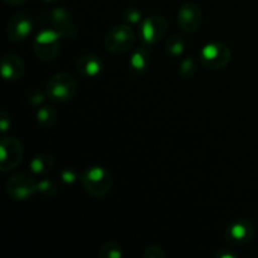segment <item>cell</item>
<instances>
[{
    "label": "cell",
    "mask_w": 258,
    "mask_h": 258,
    "mask_svg": "<svg viewBox=\"0 0 258 258\" xmlns=\"http://www.w3.org/2000/svg\"><path fill=\"white\" fill-rule=\"evenodd\" d=\"M81 183L88 194L95 198H103L112 188V176L103 166H88L81 174Z\"/></svg>",
    "instance_id": "6da1fadb"
},
{
    "label": "cell",
    "mask_w": 258,
    "mask_h": 258,
    "mask_svg": "<svg viewBox=\"0 0 258 258\" xmlns=\"http://www.w3.org/2000/svg\"><path fill=\"white\" fill-rule=\"evenodd\" d=\"M39 19L44 25L55 30L66 39H75L78 34L77 25L73 22L72 14L66 8H53L39 14Z\"/></svg>",
    "instance_id": "7a4b0ae2"
},
{
    "label": "cell",
    "mask_w": 258,
    "mask_h": 258,
    "mask_svg": "<svg viewBox=\"0 0 258 258\" xmlns=\"http://www.w3.org/2000/svg\"><path fill=\"white\" fill-rule=\"evenodd\" d=\"M77 92V81L70 73L59 72L53 75L45 85L47 97L54 102H66L75 97Z\"/></svg>",
    "instance_id": "3957f363"
},
{
    "label": "cell",
    "mask_w": 258,
    "mask_h": 258,
    "mask_svg": "<svg viewBox=\"0 0 258 258\" xmlns=\"http://www.w3.org/2000/svg\"><path fill=\"white\" fill-rule=\"evenodd\" d=\"M105 47L112 54H123L135 44V33L128 24H118L111 28L105 37Z\"/></svg>",
    "instance_id": "277c9868"
},
{
    "label": "cell",
    "mask_w": 258,
    "mask_h": 258,
    "mask_svg": "<svg viewBox=\"0 0 258 258\" xmlns=\"http://www.w3.org/2000/svg\"><path fill=\"white\" fill-rule=\"evenodd\" d=\"M60 38L62 37L50 28L38 33L33 43V50L38 59L42 62H50L54 59L60 49Z\"/></svg>",
    "instance_id": "5b68a950"
},
{
    "label": "cell",
    "mask_w": 258,
    "mask_h": 258,
    "mask_svg": "<svg viewBox=\"0 0 258 258\" xmlns=\"http://www.w3.org/2000/svg\"><path fill=\"white\" fill-rule=\"evenodd\" d=\"M202 64L211 70H222L227 67L232 59L229 47L221 42H212L204 45L199 52Z\"/></svg>",
    "instance_id": "8992f818"
},
{
    "label": "cell",
    "mask_w": 258,
    "mask_h": 258,
    "mask_svg": "<svg viewBox=\"0 0 258 258\" xmlns=\"http://www.w3.org/2000/svg\"><path fill=\"white\" fill-rule=\"evenodd\" d=\"M24 156L22 143L14 136H7L0 141V170L3 173L13 170L19 165Z\"/></svg>",
    "instance_id": "52a82bcc"
},
{
    "label": "cell",
    "mask_w": 258,
    "mask_h": 258,
    "mask_svg": "<svg viewBox=\"0 0 258 258\" xmlns=\"http://www.w3.org/2000/svg\"><path fill=\"white\" fill-rule=\"evenodd\" d=\"M5 190L15 201H27L37 194V181L28 174H15L7 180Z\"/></svg>",
    "instance_id": "ba28073f"
},
{
    "label": "cell",
    "mask_w": 258,
    "mask_h": 258,
    "mask_svg": "<svg viewBox=\"0 0 258 258\" xmlns=\"http://www.w3.org/2000/svg\"><path fill=\"white\" fill-rule=\"evenodd\" d=\"M203 24V12L196 3H184L178 12V25L184 33L193 34Z\"/></svg>",
    "instance_id": "9c48e42d"
},
{
    "label": "cell",
    "mask_w": 258,
    "mask_h": 258,
    "mask_svg": "<svg viewBox=\"0 0 258 258\" xmlns=\"http://www.w3.org/2000/svg\"><path fill=\"white\" fill-rule=\"evenodd\" d=\"M168 32V22L163 15H150L144 18L140 25V34L146 44H155Z\"/></svg>",
    "instance_id": "30bf717a"
},
{
    "label": "cell",
    "mask_w": 258,
    "mask_h": 258,
    "mask_svg": "<svg viewBox=\"0 0 258 258\" xmlns=\"http://www.w3.org/2000/svg\"><path fill=\"white\" fill-rule=\"evenodd\" d=\"M224 237L227 242L234 246H243L253 239L254 227L247 219H237L227 227Z\"/></svg>",
    "instance_id": "8fae6325"
},
{
    "label": "cell",
    "mask_w": 258,
    "mask_h": 258,
    "mask_svg": "<svg viewBox=\"0 0 258 258\" xmlns=\"http://www.w3.org/2000/svg\"><path fill=\"white\" fill-rule=\"evenodd\" d=\"M33 30V19L29 14L22 12L13 15L7 25V35L12 42H23Z\"/></svg>",
    "instance_id": "7c38bea8"
},
{
    "label": "cell",
    "mask_w": 258,
    "mask_h": 258,
    "mask_svg": "<svg viewBox=\"0 0 258 258\" xmlns=\"http://www.w3.org/2000/svg\"><path fill=\"white\" fill-rule=\"evenodd\" d=\"M25 63L19 55L5 54L2 58V75L7 81H18L24 76Z\"/></svg>",
    "instance_id": "4fadbf2b"
},
{
    "label": "cell",
    "mask_w": 258,
    "mask_h": 258,
    "mask_svg": "<svg viewBox=\"0 0 258 258\" xmlns=\"http://www.w3.org/2000/svg\"><path fill=\"white\" fill-rule=\"evenodd\" d=\"M103 62L95 54H83L76 60V71L83 77H97L102 72Z\"/></svg>",
    "instance_id": "5bb4252c"
},
{
    "label": "cell",
    "mask_w": 258,
    "mask_h": 258,
    "mask_svg": "<svg viewBox=\"0 0 258 258\" xmlns=\"http://www.w3.org/2000/svg\"><path fill=\"white\" fill-rule=\"evenodd\" d=\"M149 64H150V53L146 48L139 47L134 49L131 53V57L128 59V67L130 71L135 75H141L148 70Z\"/></svg>",
    "instance_id": "9a60e30c"
},
{
    "label": "cell",
    "mask_w": 258,
    "mask_h": 258,
    "mask_svg": "<svg viewBox=\"0 0 258 258\" xmlns=\"http://www.w3.org/2000/svg\"><path fill=\"white\" fill-rule=\"evenodd\" d=\"M55 166V160L52 155L48 154H39L35 155L29 161V169L35 176H44L53 170Z\"/></svg>",
    "instance_id": "2e32d148"
},
{
    "label": "cell",
    "mask_w": 258,
    "mask_h": 258,
    "mask_svg": "<svg viewBox=\"0 0 258 258\" xmlns=\"http://www.w3.org/2000/svg\"><path fill=\"white\" fill-rule=\"evenodd\" d=\"M35 118H37V122L40 127L48 130V128L54 127V125L57 123L58 112L52 106H42V107L38 108Z\"/></svg>",
    "instance_id": "e0dca14e"
},
{
    "label": "cell",
    "mask_w": 258,
    "mask_h": 258,
    "mask_svg": "<svg viewBox=\"0 0 258 258\" xmlns=\"http://www.w3.org/2000/svg\"><path fill=\"white\" fill-rule=\"evenodd\" d=\"M164 49H165L166 54L171 55V57H179L185 50V40L180 35H171L166 39Z\"/></svg>",
    "instance_id": "ac0fdd59"
},
{
    "label": "cell",
    "mask_w": 258,
    "mask_h": 258,
    "mask_svg": "<svg viewBox=\"0 0 258 258\" xmlns=\"http://www.w3.org/2000/svg\"><path fill=\"white\" fill-rule=\"evenodd\" d=\"M97 256L100 258H121L123 256L122 247L116 242H106L103 246L100 247Z\"/></svg>",
    "instance_id": "d6986e66"
},
{
    "label": "cell",
    "mask_w": 258,
    "mask_h": 258,
    "mask_svg": "<svg viewBox=\"0 0 258 258\" xmlns=\"http://www.w3.org/2000/svg\"><path fill=\"white\" fill-rule=\"evenodd\" d=\"M58 185L50 179H40L37 181V193L44 198H53L58 193Z\"/></svg>",
    "instance_id": "ffe728a7"
},
{
    "label": "cell",
    "mask_w": 258,
    "mask_h": 258,
    "mask_svg": "<svg viewBox=\"0 0 258 258\" xmlns=\"http://www.w3.org/2000/svg\"><path fill=\"white\" fill-rule=\"evenodd\" d=\"M197 73V63L194 58L186 57L179 64V76L184 80H190Z\"/></svg>",
    "instance_id": "44dd1931"
},
{
    "label": "cell",
    "mask_w": 258,
    "mask_h": 258,
    "mask_svg": "<svg viewBox=\"0 0 258 258\" xmlns=\"http://www.w3.org/2000/svg\"><path fill=\"white\" fill-rule=\"evenodd\" d=\"M122 19L125 20L126 24H141V22L144 20L143 13H141L140 9L135 7H127L122 12Z\"/></svg>",
    "instance_id": "7402d4cb"
},
{
    "label": "cell",
    "mask_w": 258,
    "mask_h": 258,
    "mask_svg": "<svg viewBox=\"0 0 258 258\" xmlns=\"http://www.w3.org/2000/svg\"><path fill=\"white\" fill-rule=\"evenodd\" d=\"M47 93H43L38 87H32L27 92V102L32 106H40L44 102Z\"/></svg>",
    "instance_id": "603a6c76"
},
{
    "label": "cell",
    "mask_w": 258,
    "mask_h": 258,
    "mask_svg": "<svg viewBox=\"0 0 258 258\" xmlns=\"http://www.w3.org/2000/svg\"><path fill=\"white\" fill-rule=\"evenodd\" d=\"M59 178L66 185H73L78 180V173L73 168H63L59 171Z\"/></svg>",
    "instance_id": "cb8c5ba5"
},
{
    "label": "cell",
    "mask_w": 258,
    "mask_h": 258,
    "mask_svg": "<svg viewBox=\"0 0 258 258\" xmlns=\"http://www.w3.org/2000/svg\"><path fill=\"white\" fill-rule=\"evenodd\" d=\"M143 256L145 258H165L166 253L161 247L155 246H149L148 248H145V251L143 252Z\"/></svg>",
    "instance_id": "d4e9b609"
},
{
    "label": "cell",
    "mask_w": 258,
    "mask_h": 258,
    "mask_svg": "<svg viewBox=\"0 0 258 258\" xmlns=\"http://www.w3.org/2000/svg\"><path fill=\"white\" fill-rule=\"evenodd\" d=\"M0 127L2 133H5L10 127V115L5 110H2L0 112Z\"/></svg>",
    "instance_id": "484cf974"
},
{
    "label": "cell",
    "mask_w": 258,
    "mask_h": 258,
    "mask_svg": "<svg viewBox=\"0 0 258 258\" xmlns=\"http://www.w3.org/2000/svg\"><path fill=\"white\" fill-rule=\"evenodd\" d=\"M216 257L217 258H237V253H234V252L229 248H223V249H219V251L217 252Z\"/></svg>",
    "instance_id": "4316f807"
},
{
    "label": "cell",
    "mask_w": 258,
    "mask_h": 258,
    "mask_svg": "<svg viewBox=\"0 0 258 258\" xmlns=\"http://www.w3.org/2000/svg\"><path fill=\"white\" fill-rule=\"evenodd\" d=\"M4 2L9 5H20L27 2V0H4Z\"/></svg>",
    "instance_id": "83f0119b"
},
{
    "label": "cell",
    "mask_w": 258,
    "mask_h": 258,
    "mask_svg": "<svg viewBox=\"0 0 258 258\" xmlns=\"http://www.w3.org/2000/svg\"><path fill=\"white\" fill-rule=\"evenodd\" d=\"M44 3H48V4H53V3H57L59 2V0H43Z\"/></svg>",
    "instance_id": "f1b7e54d"
}]
</instances>
